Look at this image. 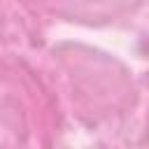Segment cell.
I'll list each match as a JSON object with an SVG mask.
<instances>
[]
</instances>
